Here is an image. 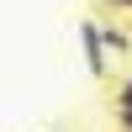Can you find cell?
<instances>
[{
  "mask_svg": "<svg viewBox=\"0 0 132 132\" xmlns=\"http://www.w3.org/2000/svg\"><path fill=\"white\" fill-rule=\"evenodd\" d=\"M106 5H116V11H132V0H106Z\"/></svg>",
  "mask_w": 132,
  "mask_h": 132,
  "instance_id": "cell-4",
  "label": "cell"
},
{
  "mask_svg": "<svg viewBox=\"0 0 132 132\" xmlns=\"http://www.w3.org/2000/svg\"><path fill=\"white\" fill-rule=\"evenodd\" d=\"M95 42H101V53H106V58H111V53H116V58H127V53H132V37H127V32H116V27H95Z\"/></svg>",
  "mask_w": 132,
  "mask_h": 132,
  "instance_id": "cell-1",
  "label": "cell"
},
{
  "mask_svg": "<svg viewBox=\"0 0 132 132\" xmlns=\"http://www.w3.org/2000/svg\"><path fill=\"white\" fill-rule=\"evenodd\" d=\"M85 63H90V74H106V53H101V42H95V21H85Z\"/></svg>",
  "mask_w": 132,
  "mask_h": 132,
  "instance_id": "cell-2",
  "label": "cell"
},
{
  "mask_svg": "<svg viewBox=\"0 0 132 132\" xmlns=\"http://www.w3.org/2000/svg\"><path fill=\"white\" fill-rule=\"evenodd\" d=\"M116 122H122V132H132V79H122V85H116Z\"/></svg>",
  "mask_w": 132,
  "mask_h": 132,
  "instance_id": "cell-3",
  "label": "cell"
}]
</instances>
